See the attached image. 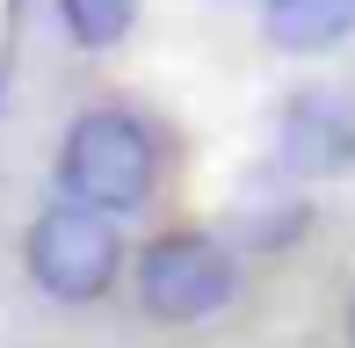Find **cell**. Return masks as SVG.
<instances>
[{
    "label": "cell",
    "mask_w": 355,
    "mask_h": 348,
    "mask_svg": "<svg viewBox=\"0 0 355 348\" xmlns=\"http://www.w3.org/2000/svg\"><path fill=\"white\" fill-rule=\"evenodd\" d=\"M153 174H159V146L131 109H87V116H73L66 146H58V189L109 218L138 211L153 196Z\"/></svg>",
    "instance_id": "6da1fadb"
},
{
    "label": "cell",
    "mask_w": 355,
    "mask_h": 348,
    "mask_svg": "<svg viewBox=\"0 0 355 348\" xmlns=\"http://www.w3.org/2000/svg\"><path fill=\"white\" fill-rule=\"evenodd\" d=\"M22 261H29V283L58 305H87L116 283L123 268V240H116V218L94 211V203H51V211L29 225L22 240Z\"/></svg>",
    "instance_id": "7a4b0ae2"
},
{
    "label": "cell",
    "mask_w": 355,
    "mask_h": 348,
    "mask_svg": "<svg viewBox=\"0 0 355 348\" xmlns=\"http://www.w3.org/2000/svg\"><path fill=\"white\" fill-rule=\"evenodd\" d=\"M232 290H239V261L211 232H167L138 254V305L167 327H196L211 312H225Z\"/></svg>",
    "instance_id": "3957f363"
},
{
    "label": "cell",
    "mask_w": 355,
    "mask_h": 348,
    "mask_svg": "<svg viewBox=\"0 0 355 348\" xmlns=\"http://www.w3.org/2000/svg\"><path fill=\"white\" fill-rule=\"evenodd\" d=\"M283 167L290 174H341L355 167V102L334 87H304L283 109Z\"/></svg>",
    "instance_id": "277c9868"
},
{
    "label": "cell",
    "mask_w": 355,
    "mask_h": 348,
    "mask_svg": "<svg viewBox=\"0 0 355 348\" xmlns=\"http://www.w3.org/2000/svg\"><path fill=\"white\" fill-rule=\"evenodd\" d=\"M261 37L290 58L334 51L341 37H355V0H261Z\"/></svg>",
    "instance_id": "5b68a950"
},
{
    "label": "cell",
    "mask_w": 355,
    "mask_h": 348,
    "mask_svg": "<svg viewBox=\"0 0 355 348\" xmlns=\"http://www.w3.org/2000/svg\"><path fill=\"white\" fill-rule=\"evenodd\" d=\"M58 15H66V37L80 51H109V44L131 37L138 0H58Z\"/></svg>",
    "instance_id": "8992f818"
},
{
    "label": "cell",
    "mask_w": 355,
    "mask_h": 348,
    "mask_svg": "<svg viewBox=\"0 0 355 348\" xmlns=\"http://www.w3.org/2000/svg\"><path fill=\"white\" fill-rule=\"evenodd\" d=\"M348 348H355V297H348Z\"/></svg>",
    "instance_id": "52a82bcc"
}]
</instances>
